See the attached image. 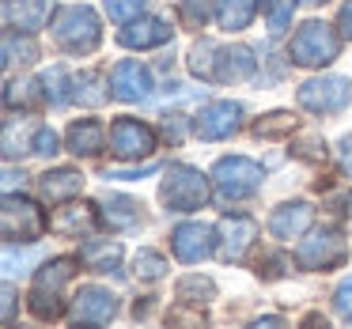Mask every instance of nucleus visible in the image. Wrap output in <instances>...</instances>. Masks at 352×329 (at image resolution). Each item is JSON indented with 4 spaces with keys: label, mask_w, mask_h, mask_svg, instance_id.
Listing matches in <instances>:
<instances>
[{
    "label": "nucleus",
    "mask_w": 352,
    "mask_h": 329,
    "mask_svg": "<svg viewBox=\"0 0 352 329\" xmlns=\"http://www.w3.org/2000/svg\"><path fill=\"white\" fill-rule=\"evenodd\" d=\"M80 261L76 258H54L38 269L34 276V288H31V310L38 314L42 321H57L65 314V303H61V288L76 276Z\"/></svg>",
    "instance_id": "1"
},
{
    "label": "nucleus",
    "mask_w": 352,
    "mask_h": 329,
    "mask_svg": "<svg viewBox=\"0 0 352 329\" xmlns=\"http://www.w3.org/2000/svg\"><path fill=\"white\" fill-rule=\"evenodd\" d=\"M337 54H341V38H337V31L329 23H322V19L303 23L296 31V38H292V46H288V57L299 69H322V65H329Z\"/></svg>",
    "instance_id": "2"
},
{
    "label": "nucleus",
    "mask_w": 352,
    "mask_h": 329,
    "mask_svg": "<svg viewBox=\"0 0 352 329\" xmlns=\"http://www.w3.org/2000/svg\"><path fill=\"white\" fill-rule=\"evenodd\" d=\"M54 38L61 42L65 49H72V54H91L102 38L99 16H95L87 4H69V8H61L54 19Z\"/></svg>",
    "instance_id": "3"
},
{
    "label": "nucleus",
    "mask_w": 352,
    "mask_h": 329,
    "mask_svg": "<svg viewBox=\"0 0 352 329\" xmlns=\"http://www.w3.org/2000/svg\"><path fill=\"white\" fill-rule=\"evenodd\" d=\"M160 197L167 201L175 212H197L208 201V178L201 174V170L186 167V163H175V167H167V174H163Z\"/></svg>",
    "instance_id": "4"
},
{
    "label": "nucleus",
    "mask_w": 352,
    "mask_h": 329,
    "mask_svg": "<svg viewBox=\"0 0 352 329\" xmlns=\"http://www.w3.org/2000/svg\"><path fill=\"white\" fill-rule=\"evenodd\" d=\"M261 178H265L261 167L254 159H246V155H223V159H216V167H212L216 193H220L223 201L250 197V193L261 185Z\"/></svg>",
    "instance_id": "5"
},
{
    "label": "nucleus",
    "mask_w": 352,
    "mask_h": 329,
    "mask_svg": "<svg viewBox=\"0 0 352 329\" xmlns=\"http://www.w3.org/2000/svg\"><path fill=\"white\" fill-rule=\"evenodd\" d=\"M0 227H4V238L8 242H34L38 235H46L50 220L42 216L38 205H31L27 197H16V193H8L4 197V208H0Z\"/></svg>",
    "instance_id": "6"
},
{
    "label": "nucleus",
    "mask_w": 352,
    "mask_h": 329,
    "mask_svg": "<svg viewBox=\"0 0 352 329\" xmlns=\"http://www.w3.org/2000/svg\"><path fill=\"white\" fill-rule=\"evenodd\" d=\"M352 102V84L344 76H318L299 87V106L311 114H337Z\"/></svg>",
    "instance_id": "7"
},
{
    "label": "nucleus",
    "mask_w": 352,
    "mask_h": 329,
    "mask_svg": "<svg viewBox=\"0 0 352 329\" xmlns=\"http://www.w3.org/2000/svg\"><path fill=\"white\" fill-rule=\"evenodd\" d=\"M349 258V246L337 231H314L311 238H303L296 250V261L303 269H314V273H326V269H337Z\"/></svg>",
    "instance_id": "8"
},
{
    "label": "nucleus",
    "mask_w": 352,
    "mask_h": 329,
    "mask_svg": "<svg viewBox=\"0 0 352 329\" xmlns=\"http://www.w3.org/2000/svg\"><path fill=\"white\" fill-rule=\"evenodd\" d=\"M110 152L118 159H144L155 152V133L144 122H133V117H118L110 125Z\"/></svg>",
    "instance_id": "9"
},
{
    "label": "nucleus",
    "mask_w": 352,
    "mask_h": 329,
    "mask_svg": "<svg viewBox=\"0 0 352 329\" xmlns=\"http://www.w3.org/2000/svg\"><path fill=\"white\" fill-rule=\"evenodd\" d=\"M110 91L122 102H140L152 95V76L140 61H118L114 72H110Z\"/></svg>",
    "instance_id": "10"
},
{
    "label": "nucleus",
    "mask_w": 352,
    "mask_h": 329,
    "mask_svg": "<svg viewBox=\"0 0 352 329\" xmlns=\"http://www.w3.org/2000/svg\"><path fill=\"white\" fill-rule=\"evenodd\" d=\"M170 246H175V258L186 261V265H197L212 253V227L208 223H182L170 235Z\"/></svg>",
    "instance_id": "11"
},
{
    "label": "nucleus",
    "mask_w": 352,
    "mask_h": 329,
    "mask_svg": "<svg viewBox=\"0 0 352 329\" xmlns=\"http://www.w3.org/2000/svg\"><path fill=\"white\" fill-rule=\"evenodd\" d=\"M258 238V223L250 216H223L220 220V258L223 261H243L250 242Z\"/></svg>",
    "instance_id": "12"
},
{
    "label": "nucleus",
    "mask_w": 352,
    "mask_h": 329,
    "mask_svg": "<svg viewBox=\"0 0 352 329\" xmlns=\"http://www.w3.org/2000/svg\"><path fill=\"white\" fill-rule=\"evenodd\" d=\"M239 117H243V106L239 102H208L197 114V137L201 140H223L239 129Z\"/></svg>",
    "instance_id": "13"
},
{
    "label": "nucleus",
    "mask_w": 352,
    "mask_h": 329,
    "mask_svg": "<svg viewBox=\"0 0 352 329\" xmlns=\"http://www.w3.org/2000/svg\"><path fill=\"white\" fill-rule=\"evenodd\" d=\"M114 314H118V299L110 295L107 288L87 284V288H80L76 295H72V318L76 321H95V326H102V321H110Z\"/></svg>",
    "instance_id": "14"
},
{
    "label": "nucleus",
    "mask_w": 352,
    "mask_h": 329,
    "mask_svg": "<svg viewBox=\"0 0 352 329\" xmlns=\"http://www.w3.org/2000/svg\"><path fill=\"white\" fill-rule=\"evenodd\" d=\"M80 190H84V174L72 170V167L46 170V174L38 178V193H42V201H50V205H65V201H72Z\"/></svg>",
    "instance_id": "15"
},
{
    "label": "nucleus",
    "mask_w": 352,
    "mask_h": 329,
    "mask_svg": "<svg viewBox=\"0 0 352 329\" xmlns=\"http://www.w3.org/2000/svg\"><path fill=\"white\" fill-rule=\"evenodd\" d=\"M311 220H314V208L307 205V201H292V205H280L273 212L269 231H273L276 238H299L307 227H311Z\"/></svg>",
    "instance_id": "16"
},
{
    "label": "nucleus",
    "mask_w": 352,
    "mask_h": 329,
    "mask_svg": "<svg viewBox=\"0 0 352 329\" xmlns=\"http://www.w3.org/2000/svg\"><path fill=\"white\" fill-rule=\"evenodd\" d=\"M118 42H122V46H129V49H152V46L170 42V27L163 23V19H140L137 16L122 34H118Z\"/></svg>",
    "instance_id": "17"
},
{
    "label": "nucleus",
    "mask_w": 352,
    "mask_h": 329,
    "mask_svg": "<svg viewBox=\"0 0 352 329\" xmlns=\"http://www.w3.org/2000/svg\"><path fill=\"white\" fill-rule=\"evenodd\" d=\"M50 8H54V0H12L8 4V23L12 27H19V31H27V34H34V31H42V27L50 23Z\"/></svg>",
    "instance_id": "18"
},
{
    "label": "nucleus",
    "mask_w": 352,
    "mask_h": 329,
    "mask_svg": "<svg viewBox=\"0 0 352 329\" xmlns=\"http://www.w3.org/2000/svg\"><path fill=\"white\" fill-rule=\"evenodd\" d=\"M258 69V57L246 46H228L216 54V80H246Z\"/></svg>",
    "instance_id": "19"
},
{
    "label": "nucleus",
    "mask_w": 352,
    "mask_h": 329,
    "mask_svg": "<svg viewBox=\"0 0 352 329\" xmlns=\"http://www.w3.org/2000/svg\"><path fill=\"white\" fill-rule=\"evenodd\" d=\"M95 223H99V212L91 205H72V208H61L57 216H50V227L57 235H87V231H95Z\"/></svg>",
    "instance_id": "20"
},
{
    "label": "nucleus",
    "mask_w": 352,
    "mask_h": 329,
    "mask_svg": "<svg viewBox=\"0 0 352 329\" xmlns=\"http://www.w3.org/2000/svg\"><path fill=\"white\" fill-rule=\"evenodd\" d=\"M102 140H107V129L99 122H91V117L69 125V152L72 155H99Z\"/></svg>",
    "instance_id": "21"
},
{
    "label": "nucleus",
    "mask_w": 352,
    "mask_h": 329,
    "mask_svg": "<svg viewBox=\"0 0 352 329\" xmlns=\"http://www.w3.org/2000/svg\"><path fill=\"white\" fill-rule=\"evenodd\" d=\"M254 8H258V0H216V19L223 31H243V27H250Z\"/></svg>",
    "instance_id": "22"
},
{
    "label": "nucleus",
    "mask_w": 352,
    "mask_h": 329,
    "mask_svg": "<svg viewBox=\"0 0 352 329\" xmlns=\"http://www.w3.org/2000/svg\"><path fill=\"white\" fill-rule=\"evenodd\" d=\"M80 261H84L91 273H110V269L122 261V246L118 242H99V238H95V242H87L84 250H80Z\"/></svg>",
    "instance_id": "23"
},
{
    "label": "nucleus",
    "mask_w": 352,
    "mask_h": 329,
    "mask_svg": "<svg viewBox=\"0 0 352 329\" xmlns=\"http://www.w3.org/2000/svg\"><path fill=\"white\" fill-rule=\"evenodd\" d=\"M102 216H107V223L110 227H137L140 223V205L137 201H129V197H107L102 201Z\"/></svg>",
    "instance_id": "24"
},
{
    "label": "nucleus",
    "mask_w": 352,
    "mask_h": 329,
    "mask_svg": "<svg viewBox=\"0 0 352 329\" xmlns=\"http://www.w3.org/2000/svg\"><path fill=\"white\" fill-rule=\"evenodd\" d=\"M42 84H46V95H50V102H54V106H65V102H69L72 95H76V91H72L76 84L69 80V72H65L61 65H54V69H50L46 76H42Z\"/></svg>",
    "instance_id": "25"
},
{
    "label": "nucleus",
    "mask_w": 352,
    "mask_h": 329,
    "mask_svg": "<svg viewBox=\"0 0 352 329\" xmlns=\"http://www.w3.org/2000/svg\"><path fill=\"white\" fill-rule=\"evenodd\" d=\"M8 106H23V110H34L42 102V91H38V80H12L8 91H4Z\"/></svg>",
    "instance_id": "26"
},
{
    "label": "nucleus",
    "mask_w": 352,
    "mask_h": 329,
    "mask_svg": "<svg viewBox=\"0 0 352 329\" xmlns=\"http://www.w3.org/2000/svg\"><path fill=\"white\" fill-rule=\"evenodd\" d=\"M216 54H220V49H216L212 42H201V46H193V54H190L193 76H201V80H208V84H212V80H216Z\"/></svg>",
    "instance_id": "27"
},
{
    "label": "nucleus",
    "mask_w": 352,
    "mask_h": 329,
    "mask_svg": "<svg viewBox=\"0 0 352 329\" xmlns=\"http://www.w3.org/2000/svg\"><path fill=\"white\" fill-rule=\"evenodd\" d=\"M296 12V0H265V27L269 34H284Z\"/></svg>",
    "instance_id": "28"
},
{
    "label": "nucleus",
    "mask_w": 352,
    "mask_h": 329,
    "mask_svg": "<svg viewBox=\"0 0 352 329\" xmlns=\"http://www.w3.org/2000/svg\"><path fill=\"white\" fill-rule=\"evenodd\" d=\"M76 99L87 102V106H99V102H107L102 72H80V80H76Z\"/></svg>",
    "instance_id": "29"
},
{
    "label": "nucleus",
    "mask_w": 352,
    "mask_h": 329,
    "mask_svg": "<svg viewBox=\"0 0 352 329\" xmlns=\"http://www.w3.org/2000/svg\"><path fill=\"white\" fill-rule=\"evenodd\" d=\"M34 57H38V49H34L31 38H16V34H4V65H31Z\"/></svg>",
    "instance_id": "30"
},
{
    "label": "nucleus",
    "mask_w": 352,
    "mask_h": 329,
    "mask_svg": "<svg viewBox=\"0 0 352 329\" xmlns=\"http://www.w3.org/2000/svg\"><path fill=\"white\" fill-rule=\"evenodd\" d=\"M167 273V258L155 250H140L137 253V276L140 280H160V276Z\"/></svg>",
    "instance_id": "31"
},
{
    "label": "nucleus",
    "mask_w": 352,
    "mask_h": 329,
    "mask_svg": "<svg viewBox=\"0 0 352 329\" xmlns=\"http://www.w3.org/2000/svg\"><path fill=\"white\" fill-rule=\"evenodd\" d=\"M144 8H148V0H107V16L114 23H133Z\"/></svg>",
    "instance_id": "32"
},
{
    "label": "nucleus",
    "mask_w": 352,
    "mask_h": 329,
    "mask_svg": "<svg viewBox=\"0 0 352 329\" xmlns=\"http://www.w3.org/2000/svg\"><path fill=\"white\" fill-rule=\"evenodd\" d=\"M292 129H296V117L284 114V110H276V114L261 117V122L254 125V133H258V137H280V133H292Z\"/></svg>",
    "instance_id": "33"
},
{
    "label": "nucleus",
    "mask_w": 352,
    "mask_h": 329,
    "mask_svg": "<svg viewBox=\"0 0 352 329\" xmlns=\"http://www.w3.org/2000/svg\"><path fill=\"white\" fill-rule=\"evenodd\" d=\"M178 299H186V303H205V299H212V280L186 276V280L178 284Z\"/></svg>",
    "instance_id": "34"
},
{
    "label": "nucleus",
    "mask_w": 352,
    "mask_h": 329,
    "mask_svg": "<svg viewBox=\"0 0 352 329\" xmlns=\"http://www.w3.org/2000/svg\"><path fill=\"white\" fill-rule=\"evenodd\" d=\"M178 16H182L186 27H205V19H208V0H182V4H178Z\"/></svg>",
    "instance_id": "35"
},
{
    "label": "nucleus",
    "mask_w": 352,
    "mask_h": 329,
    "mask_svg": "<svg viewBox=\"0 0 352 329\" xmlns=\"http://www.w3.org/2000/svg\"><path fill=\"white\" fill-rule=\"evenodd\" d=\"M34 152L38 155H54L57 152V133L50 125H34Z\"/></svg>",
    "instance_id": "36"
},
{
    "label": "nucleus",
    "mask_w": 352,
    "mask_h": 329,
    "mask_svg": "<svg viewBox=\"0 0 352 329\" xmlns=\"http://www.w3.org/2000/svg\"><path fill=\"white\" fill-rule=\"evenodd\" d=\"M333 306H337V314H341V318H352V276L337 284V291H333Z\"/></svg>",
    "instance_id": "37"
},
{
    "label": "nucleus",
    "mask_w": 352,
    "mask_h": 329,
    "mask_svg": "<svg viewBox=\"0 0 352 329\" xmlns=\"http://www.w3.org/2000/svg\"><path fill=\"white\" fill-rule=\"evenodd\" d=\"M337 159H341L344 174H352V137H344L341 144H337Z\"/></svg>",
    "instance_id": "38"
},
{
    "label": "nucleus",
    "mask_w": 352,
    "mask_h": 329,
    "mask_svg": "<svg viewBox=\"0 0 352 329\" xmlns=\"http://www.w3.org/2000/svg\"><path fill=\"white\" fill-rule=\"evenodd\" d=\"M12 318H16V291L4 288V321H12Z\"/></svg>",
    "instance_id": "39"
},
{
    "label": "nucleus",
    "mask_w": 352,
    "mask_h": 329,
    "mask_svg": "<svg viewBox=\"0 0 352 329\" xmlns=\"http://www.w3.org/2000/svg\"><path fill=\"white\" fill-rule=\"evenodd\" d=\"M341 34H344V38H352V0L341 8Z\"/></svg>",
    "instance_id": "40"
},
{
    "label": "nucleus",
    "mask_w": 352,
    "mask_h": 329,
    "mask_svg": "<svg viewBox=\"0 0 352 329\" xmlns=\"http://www.w3.org/2000/svg\"><path fill=\"white\" fill-rule=\"evenodd\" d=\"M344 212L352 216V193H349V197H344Z\"/></svg>",
    "instance_id": "41"
},
{
    "label": "nucleus",
    "mask_w": 352,
    "mask_h": 329,
    "mask_svg": "<svg viewBox=\"0 0 352 329\" xmlns=\"http://www.w3.org/2000/svg\"><path fill=\"white\" fill-rule=\"evenodd\" d=\"M307 4H318V0H307Z\"/></svg>",
    "instance_id": "42"
},
{
    "label": "nucleus",
    "mask_w": 352,
    "mask_h": 329,
    "mask_svg": "<svg viewBox=\"0 0 352 329\" xmlns=\"http://www.w3.org/2000/svg\"><path fill=\"white\" fill-rule=\"evenodd\" d=\"M8 4H12V0H8Z\"/></svg>",
    "instance_id": "43"
}]
</instances>
